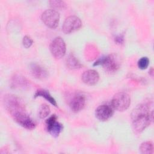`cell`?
Returning a JSON list of instances; mask_svg holds the SVG:
<instances>
[{"label":"cell","instance_id":"cell-13","mask_svg":"<svg viewBox=\"0 0 154 154\" xmlns=\"http://www.w3.org/2000/svg\"><path fill=\"white\" fill-rule=\"evenodd\" d=\"M35 97H44L45 99H46L48 101H49L51 104L54 105L55 106H57V103L54 99V98L50 94V93L45 90H38L36 91L35 95Z\"/></svg>","mask_w":154,"mask_h":154},{"label":"cell","instance_id":"cell-2","mask_svg":"<svg viewBox=\"0 0 154 154\" xmlns=\"http://www.w3.org/2000/svg\"><path fill=\"white\" fill-rule=\"evenodd\" d=\"M150 104L142 103L138 105L131 114L132 129L135 134L143 132L153 119V111L150 110Z\"/></svg>","mask_w":154,"mask_h":154},{"label":"cell","instance_id":"cell-11","mask_svg":"<svg viewBox=\"0 0 154 154\" xmlns=\"http://www.w3.org/2000/svg\"><path fill=\"white\" fill-rule=\"evenodd\" d=\"M85 103V99L84 96L81 94H78L75 95L72 99L70 104L71 109L75 112H77L81 111L84 106Z\"/></svg>","mask_w":154,"mask_h":154},{"label":"cell","instance_id":"cell-3","mask_svg":"<svg viewBox=\"0 0 154 154\" xmlns=\"http://www.w3.org/2000/svg\"><path fill=\"white\" fill-rule=\"evenodd\" d=\"M102 65L104 69L109 72H116L120 66L119 59L116 55L112 54L108 56L102 57L97 60L94 66Z\"/></svg>","mask_w":154,"mask_h":154},{"label":"cell","instance_id":"cell-14","mask_svg":"<svg viewBox=\"0 0 154 154\" xmlns=\"http://www.w3.org/2000/svg\"><path fill=\"white\" fill-rule=\"evenodd\" d=\"M140 150L142 153L151 154L153 151V146L152 142L146 141L143 143L140 146Z\"/></svg>","mask_w":154,"mask_h":154},{"label":"cell","instance_id":"cell-12","mask_svg":"<svg viewBox=\"0 0 154 154\" xmlns=\"http://www.w3.org/2000/svg\"><path fill=\"white\" fill-rule=\"evenodd\" d=\"M31 70L32 75L38 79H43L47 76V72L38 64H32L31 66Z\"/></svg>","mask_w":154,"mask_h":154},{"label":"cell","instance_id":"cell-17","mask_svg":"<svg viewBox=\"0 0 154 154\" xmlns=\"http://www.w3.org/2000/svg\"><path fill=\"white\" fill-rule=\"evenodd\" d=\"M50 113V108L46 104H42L39 109V117L41 119H44Z\"/></svg>","mask_w":154,"mask_h":154},{"label":"cell","instance_id":"cell-16","mask_svg":"<svg viewBox=\"0 0 154 154\" xmlns=\"http://www.w3.org/2000/svg\"><path fill=\"white\" fill-rule=\"evenodd\" d=\"M49 4L52 9L55 10H63L66 7V4L62 1H50Z\"/></svg>","mask_w":154,"mask_h":154},{"label":"cell","instance_id":"cell-5","mask_svg":"<svg viewBox=\"0 0 154 154\" xmlns=\"http://www.w3.org/2000/svg\"><path fill=\"white\" fill-rule=\"evenodd\" d=\"M42 20L48 27L55 28L59 23L60 14L54 9L46 10L42 14Z\"/></svg>","mask_w":154,"mask_h":154},{"label":"cell","instance_id":"cell-4","mask_svg":"<svg viewBox=\"0 0 154 154\" xmlns=\"http://www.w3.org/2000/svg\"><path fill=\"white\" fill-rule=\"evenodd\" d=\"M131 104V98L128 94L120 92L116 94L111 100V106L119 111L126 110Z\"/></svg>","mask_w":154,"mask_h":154},{"label":"cell","instance_id":"cell-19","mask_svg":"<svg viewBox=\"0 0 154 154\" xmlns=\"http://www.w3.org/2000/svg\"><path fill=\"white\" fill-rule=\"evenodd\" d=\"M32 43H33V41H32V40L31 39V38L30 37H29L28 35H26L23 38L22 43H23V45L25 48H29L32 45Z\"/></svg>","mask_w":154,"mask_h":154},{"label":"cell","instance_id":"cell-6","mask_svg":"<svg viewBox=\"0 0 154 154\" xmlns=\"http://www.w3.org/2000/svg\"><path fill=\"white\" fill-rule=\"evenodd\" d=\"M50 51L52 55L57 58H61L66 53V44L63 39L60 37L55 38L50 44Z\"/></svg>","mask_w":154,"mask_h":154},{"label":"cell","instance_id":"cell-15","mask_svg":"<svg viewBox=\"0 0 154 154\" xmlns=\"http://www.w3.org/2000/svg\"><path fill=\"white\" fill-rule=\"evenodd\" d=\"M67 66L70 69H76L81 67V64L78 60L73 55L69 56L66 60Z\"/></svg>","mask_w":154,"mask_h":154},{"label":"cell","instance_id":"cell-7","mask_svg":"<svg viewBox=\"0 0 154 154\" xmlns=\"http://www.w3.org/2000/svg\"><path fill=\"white\" fill-rule=\"evenodd\" d=\"M82 25L81 19L76 16H70L67 17L63 25L62 30L67 34L78 30Z\"/></svg>","mask_w":154,"mask_h":154},{"label":"cell","instance_id":"cell-18","mask_svg":"<svg viewBox=\"0 0 154 154\" xmlns=\"http://www.w3.org/2000/svg\"><path fill=\"white\" fill-rule=\"evenodd\" d=\"M149 64V60L146 57H143L141 58L138 61V66L140 69H146Z\"/></svg>","mask_w":154,"mask_h":154},{"label":"cell","instance_id":"cell-9","mask_svg":"<svg viewBox=\"0 0 154 154\" xmlns=\"http://www.w3.org/2000/svg\"><path fill=\"white\" fill-rule=\"evenodd\" d=\"M114 111L112 106L102 105L97 108L95 111L96 118L102 122H105L110 119L113 115Z\"/></svg>","mask_w":154,"mask_h":154},{"label":"cell","instance_id":"cell-1","mask_svg":"<svg viewBox=\"0 0 154 154\" xmlns=\"http://www.w3.org/2000/svg\"><path fill=\"white\" fill-rule=\"evenodd\" d=\"M4 102L6 109L19 125L28 130L35 128V123L26 112L19 98L14 95H9L5 98Z\"/></svg>","mask_w":154,"mask_h":154},{"label":"cell","instance_id":"cell-8","mask_svg":"<svg viewBox=\"0 0 154 154\" xmlns=\"http://www.w3.org/2000/svg\"><path fill=\"white\" fill-rule=\"evenodd\" d=\"M57 116L52 115L46 120L47 130L54 137H58L63 129L62 124L57 122Z\"/></svg>","mask_w":154,"mask_h":154},{"label":"cell","instance_id":"cell-10","mask_svg":"<svg viewBox=\"0 0 154 154\" xmlns=\"http://www.w3.org/2000/svg\"><path fill=\"white\" fill-rule=\"evenodd\" d=\"M81 79L85 84L94 85L97 83L99 79V75L97 72L94 70H88L83 73Z\"/></svg>","mask_w":154,"mask_h":154}]
</instances>
